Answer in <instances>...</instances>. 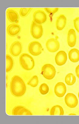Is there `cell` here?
<instances>
[{
	"label": "cell",
	"mask_w": 79,
	"mask_h": 124,
	"mask_svg": "<svg viewBox=\"0 0 79 124\" xmlns=\"http://www.w3.org/2000/svg\"><path fill=\"white\" fill-rule=\"evenodd\" d=\"M65 82L69 85H72L75 84L76 81V78L72 73L68 74L65 77Z\"/></svg>",
	"instance_id": "obj_20"
},
{
	"label": "cell",
	"mask_w": 79,
	"mask_h": 124,
	"mask_svg": "<svg viewBox=\"0 0 79 124\" xmlns=\"http://www.w3.org/2000/svg\"><path fill=\"white\" fill-rule=\"evenodd\" d=\"M67 59L66 53L64 51H60L58 52L55 58V61L57 65L61 66L65 64Z\"/></svg>",
	"instance_id": "obj_11"
},
{
	"label": "cell",
	"mask_w": 79,
	"mask_h": 124,
	"mask_svg": "<svg viewBox=\"0 0 79 124\" xmlns=\"http://www.w3.org/2000/svg\"><path fill=\"white\" fill-rule=\"evenodd\" d=\"M38 83V78L37 76L35 75L30 79L27 83V84L31 87H35L37 85Z\"/></svg>",
	"instance_id": "obj_21"
},
{
	"label": "cell",
	"mask_w": 79,
	"mask_h": 124,
	"mask_svg": "<svg viewBox=\"0 0 79 124\" xmlns=\"http://www.w3.org/2000/svg\"><path fill=\"white\" fill-rule=\"evenodd\" d=\"M22 46L21 43L19 41H16L13 43L10 49V52L13 56L16 57L21 53Z\"/></svg>",
	"instance_id": "obj_9"
},
{
	"label": "cell",
	"mask_w": 79,
	"mask_h": 124,
	"mask_svg": "<svg viewBox=\"0 0 79 124\" xmlns=\"http://www.w3.org/2000/svg\"><path fill=\"white\" fill-rule=\"evenodd\" d=\"M69 59L73 62H77L79 61V51L74 48L69 51Z\"/></svg>",
	"instance_id": "obj_17"
},
{
	"label": "cell",
	"mask_w": 79,
	"mask_h": 124,
	"mask_svg": "<svg viewBox=\"0 0 79 124\" xmlns=\"http://www.w3.org/2000/svg\"><path fill=\"white\" fill-rule=\"evenodd\" d=\"M66 92L65 85L62 82H59L54 87V92L57 96L60 98L64 96Z\"/></svg>",
	"instance_id": "obj_10"
},
{
	"label": "cell",
	"mask_w": 79,
	"mask_h": 124,
	"mask_svg": "<svg viewBox=\"0 0 79 124\" xmlns=\"http://www.w3.org/2000/svg\"><path fill=\"white\" fill-rule=\"evenodd\" d=\"M70 115H75V114H70Z\"/></svg>",
	"instance_id": "obj_27"
},
{
	"label": "cell",
	"mask_w": 79,
	"mask_h": 124,
	"mask_svg": "<svg viewBox=\"0 0 79 124\" xmlns=\"http://www.w3.org/2000/svg\"><path fill=\"white\" fill-rule=\"evenodd\" d=\"M19 61L22 67L25 70H31L35 66L33 59L31 56L26 53H24L20 56Z\"/></svg>",
	"instance_id": "obj_2"
},
{
	"label": "cell",
	"mask_w": 79,
	"mask_h": 124,
	"mask_svg": "<svg viewBox=\"0 0 79 124\" xmlns=\"http://www.w3.org/2000/svg\"><path fill=\"white\" fill-rule=\"evenodd\" d=\"M32 9L31 8H21L19 11V14L21 16L24 17L29 14Z\"/></svg>",
	"instance_id": "obj_23"
},
{
	"label": "cell",
	"mask_w": 79,
	"mask_h": 124,
	"mask_svg": "<svg viewBox=\"0 0 79 124\" xmlns=\"http://www.w3.org/2000/svg\"><path fill=\"white\" fill-rule=\"evenodd\" d=\"M7 16L9 21L12 23H16L19 19V15L16 11L8 9L7 11Z\"/></svg>",
	"instance_id": "obj_14"
},
{
	"label": "cell",
	"mask_w": 79,
	"mask_h": 124,
	"mask_svg": "<svg viewBox=\"0 0 79 124\" xmlns=\"http://www.w3.org/2000/svg\"><path fill=\"white\" fill-rule=\"evenodd\" d=\"M11 93L15 96L20 97L24 95L26 90V85L22 79L18 75L12 78L11 81Z\"/></svg>",
	"instance_id": "obj_1"
},
{
	"label": "cell",
	"mask_w": 79,
	"mask_h": 124,
	"mask_svg": "<svg viewBox=\"0 0 79 124\" xmlns=\"http://www.w3.org/2000/svg\"><path fill=\"white\" fill-rule=\"evenodd\" d=\"M78 96H79V93Z\"/></svg>",
	"instance_id": "obj_28"
},
{
	"label": "cell",
	"mask_w": 79,
	"mask_h": 124,
	"mask_svg": "<svg viewBox=\"0 0 79 124\" xmlns=\"http://www.w3.org/2000/svg\"><path fill=\"white\" fill-rule=\"evenodd\" d=\"M34 21L37 23L42 24L46 22L47 16L43 11L38 10L35 12L33 15Z\"/></svg>",
	"instance_id": "obj_8"
},
{
	"label": "cell",
	"mask_w": 79,
	"mask_h": 124,
	"mask_svg": "<svg viewBox=\"0 0 79 124\" xmlns=\"http://www.w3.org/2000/svg\"><path fill=\"white\" fill-rule=\"evenodd\" d=\"M13 115H32L31 112L26 108L21 106H18L15 107L12 111Z\"/></svg>",
	"instance_id": "obj_12"
},
{
	"label": "cell",
	"mask_w": 79,
	"mask_h": 124,
	"mask_svg": "<svg viewBox=\"0 0 79 124\" xmlns=\"http://www.w3.org/2000/svg\"><path fill=\"white\" fill-rule=\"evenodd\" d=\"M49 88L48 85L46 84L43 83L39 87L40 93L43 95L47 94L48 93Z\"/></svg>",
	"instance_id": "obj_22"
},
{
	"label": "cell",
	"mask_w": 79,
	"mask_h": 124,
	"mask_svg": "<svg viewBox=\"0 0 79 124\" xmlns=\"http://www.w3.org/2000/svg\"><path fill=\"white\" fill-rule=\"evenodd\" d=\"M55 68L53 65L50 64H45L43 66L41 73L45 78L48 80L53 79L56 74Z\"/></svg>",
	"instance_id": "obj_3"
},
{
	"label": "cell",
	"mask_w": 79,
	"mask_h": 124,
	"mask_svg": "<svg viewBox=\"0 0 79 124\" xmlns=\"http://www.w3.org/2000/svg\"><path fill=\"white\" fill-rule=\"evenodd\" d=\"M66 23V18L65 16L61 15L57 18L56 21V26L59 30H61L64 28Z\"/></svg>",
	"instance_id": "obj_16"
},
{
	"label": "cell",
	"mask_w": 79,
	"mask_h": 124,
	"mask_svg": "<svg viewBox=\"0 0 79 124\" xmlns=\"http://www.w3.org/2000/svg\"><path fill=\"white\" fill-rule=\"evenodd\" d=\"M31 33L34 38L38 39L41 38L43 34L42 25L33 21L31 25Z\"/></svg>",
	"instance_id": "obj_5"
},
{
	"label": "cell",
	"mask_w": 79,
	"mask_h": 124,
	"mask_svg": "<svg viewBox=\"0 0 79 124\" xmlns=\"http://www.w3.org/2000/svg\"><path fill=\"white\" fill-rule=\"evenodd\" d=\"M28 49L30 54L35 56L39 55L43 50L41 44L37 41H34L30 43Z\"/></svg>",
	"instance_id": "obj_4"
},
{
	"label": "cell",
	"mask_w": 79,
	"mask_h": 124,
	"mask_svg": "<svg viewBox=\"0 0 79 124\" xmlns=\"http://www.w3.org/2000/svg\"><path fill=\"white\" fill-rule=\"evenodd\" d=\"M47 50L51 53H54L58 50L60 48L59 42L55 39H49L46 44Z\"/></svg>",
	"instance_id": "obj_6"
},
{
	"label": "cell",
	"mask_w": 79,
	"mask_h": 124,
	"mask_svg": "<svg viewBox=\"0 0 79 124\" xmlns=\"http://www.w3.org/2000/svg\"><path fill=\"white\" fill-rule=\"evenodd\" d=\"M21 31V27L19 25L16 24H12L9 25L7 28V32L11 36H17Z\"/></svg>",
	"instance_id": "obj_13"
},
{
	"label": "cell",
	"mask_w": 79,
	"mask_h": 124,
	"mask_svg": "<svg viewBox=\"0 0 79 124\" xmlns=\"http://www.w3.org/2000/svg\"><path fill=\"white\" fill-rule=\"evenodd\" d=\"M45 10L49 14H53L58 11V8H45Z\"/></svg>",
	"instance_id": "obj_24"
},
{
	"label": "cell",
	"mask_w": 79,
	"mask_h": 124,
	"mask_svg": "<svg viewBox=\"0 0 79 124\" xmlns=\"http://www.w3.org/2000/svg\"><path fill=\"white\" fill-rule=\"evenodd\" d=\"M76 33L73 29H70L68 33V43L69 46L72 47L76 44Z\"/></svg>",
	"instance_id": "obj_15"
},
{
	"label": "cell",
	"mask_w": 79,
	"mask_h": 124,
	"mask_svg": "<svg viewBox=\"0 0 79 124\" xmlns=\"http://www.w3.org/2000/svg\"><path fill=\"white\" fill-rule=\"evenodd\" d=\"M75 71H76L77 76L79 78V65L77 67L76 70H75Z\"/></svg>",
	"instance_id": "obj_26"
},
{
	"label": "cell",
	"mask_w": 79,
	"mask_h": 124,
	"mask_svg": "<svg viewBox=\"0 0 79 124\" xmlns=\"http://www.w3.org/2000/svg\"><path fill=\"white\" fill-rule=\"evenodd\" d=\"M74 26L78 32L79 33V17H77L74 20Z\"/></svg>",
	"instance_id": "obj_25"
},
{
	"label": "cell",
	"mask_w": 79,
	"mask_h": 124,
	"mask_svg": "<svg viewBox=\"0 0 79 124\" xmlns=\"http://www.w3.org/2000/svg\"><path fill=\"white\" fill-rule=\"evenodd\" d=\"M50 113L51 115H64L63 108L59 105H56L53 107L51 109Z\"/></svg>",
	"instance_id": "obj_18"
},
{
	"label": "cell",
	"mask_w": 79,
	"mask_h": 124,
	"mask_svg": "<svg viewBox=\"0 0 79 124\" xmlns=\"http://www.w3.org/2000/svg\"><path fill=\"white\" fill-rule=\"evenodd\" d=\"M65 101L69 107L73 108L77 105L78 100L76 96L72 93H68L65 98Z\"/></svg>",
	"instance_id": "obj_7"
},
{
	"label": "cell",
	"mask_w": 79,
	"mask_h": 124,
	"mask_svg": "<svg viewBox=\"0 0 79 124\" xmlns=\"http://www.w3.org/2000/svg\"><path fill=\"white\" fill-rule=\"evenodd\" d=\"M13 59L10 55H6V72H7L10 71L13 68Z\"/></svg>",
	"instance_id": "obj_19"
}]
</instances>
